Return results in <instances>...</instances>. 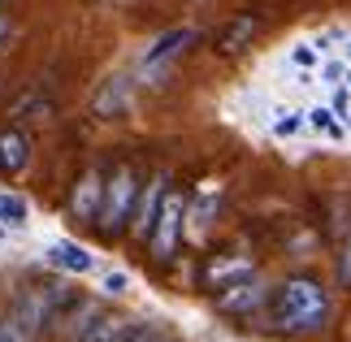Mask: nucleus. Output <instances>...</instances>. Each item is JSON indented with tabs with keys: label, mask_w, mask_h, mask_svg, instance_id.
Here are the masks:
<instances>
[{
	"label": "nucleus",
	"mask_w": 351,
	"mask_h": 342,
	"mask_svg": "<svg viewBox=\"0 0 351 342\" xmlns=\"http://www.w3.org/2000/svg\"><path fill=\"white\" fill-rule=\"evenodd\" d=\"M291 61H295V65H304V70H308V65H317V48H308V44H300V48L291 52Z\"/></svg>",
	"instance_id": "obj_18"
},
{
	"label": "nucleus",
	"mask_w": 351,
	"mask_h": 342,
	"mask_svg": "<svg viewBox=\"0 0 351 342\" xmlns=\"http://www.w3.org/2000/svg\"><path fill=\"white\" fill-rule=\"evenodd\" d=\"M134 199H139V178H134V169H117L113 182H104V199H100L96 225L104 230V234H121V230L130 225Z\"/></svg>",
	"instance_id": "obj_2"
},
{
	"label": "nucleus",
	"mask_w": 351,
	"mask_h": 342,
	"mask_svg": "<svg viewBox=\"0 0 351 342\" xmlns=\"http://www.w3.org/2000/svg\"><path fill=\"white\" fill-rule=\"evenodd\" d=\"M269 299V286L256 278V273H247V278H239L230 286H221V295H217V308L221 312H234V317H243V312H256Z\"/></svg>",
	"instance_id": "obj_6"
},
{
	"label": "nucleus",
	"mask_w": 351,
	"mask_h": 342,
	"mask_svg": "<svg viewBox=\"0 0 351 342\" xmlns=\"http://www.w3.org/2000/svg\"><path fill=\"white\" fill-rule=\"evenodd\" d=\"M139 342H165V338H160V334H156V330H152V325H147V330H143V334H139Z\"/></svg>",
	"instance_id": "obj_23"
},
{
	"label": "nucleus",
	"mask_w": 351,
	"mask_h": 342,
	"mask_svg": "<svg viewBox=\"0 0 351 342\" xmlns=\"http://www.w3.org/2000/svg\"><path fill=\"white\" fill-rule=\"evenodd\" d=\"M343 78H347V70H343L339 61H330V65H326V83H334V87H339Z\"/></svg>",
	"instance_id": "obj_20"
},
{
	"label": "nucleus",
	"mask_w": 351,
	"mask_h": 342,
	"mask_svg": "<svg viewBox=\"0 0 351 342\" xmlns=\"http://www.w3.org/2000/svg\"><path fill=\"white\" fill-rule=\"evenodd\" d=\"M186 221V199L178 195V191H165V199H160V212L152 221V234H147V247H152L156 260H169L173 252H178V239H182V225Z\"/></svg>",
	"instance_id": "obj_3"
},
{
	"label": "nucleus",
	"mask_w": 351,
	"mask_h": 342,
	"mask_svg": "<svg viewBox=\"0 0 351 342\" xmlns=\"http://www.w3.org/2000/svg\"><path fill=\"white\" fill-rule=\"evenodd\" d=\"M9 35H13V22L5 18V13H0V44H5V39H9Z\"/></svg>",
	"instance_id": "obj_22"
},
{
	"label": "nucleus",
	"mask_w": 351,
	"mask_h": 342,
	"mask_svg": "<svg viewBox=\"0 0 351 342\" xmlns=\"http://www.w3.org/2000/svg\"><path fill=\"white\" fill-rule=\"evenodd\" d=\"M100 199H104V178L96 169H87L83 178H78L74 195H70V212L78 217V221H96V217H100Z\"/></svg>",
	"instance_id": "obj_8"
},
{
	"label": "nucleus",
	"mask_w": 351,
	"mask_h": 342,
	"mask_svg": "<svg viewBox=\"0 0 351 342\" xmlns=\"http://www.w3.org/2000/svg\"><path fill=\"white\" fill-rule=\"evenodd\" d=\"M330 317V295L326 286L313 282V278H291L278 286L274 295V321L278 330H291V334H313L321 330Z\"/></svg>",
	"instance_id": "obj_1"
},
{
	"label": "nucleus",
	"mask_w": 351,
	"mask_h": 342,
	"mask_svg": "<svg viewBox=\"0 0 351 342\" xmlns=\"http://www.w3.org/2000/svg\"><path fill=\"white\" fill-rule=\"evenodd\" d=\"M31 221V204L22 195H13V191H0V225L5 230H26Z\"/></svg>",
	"instance_id": "obj_14"
},
{
	"label": "nucleus",
	"mask_w": 351,
	"mask_h": 342,
	"mask_svg": "<svg viewBox=\"0 0 351 342\" xmlns=\"http://www.w3.org/2000/svg\"><path fill=\"white\" fill-rule=\"evenodd\" d=\"M0 5H5V0H0Z\"/></svg>",
	"instance_id": "obj_24"
},
{
	"label": "nucleus",
	"mask_w": 351,
	"mask_h": 342,
	"mask_svg": "<svg viewBox=\"0 0 351 342\" xmlns=\"http://www.w3.org/2000/svg\"><path fill=\"white\" fill-rule=\"evenodd\" d=\"M48 260H52L61 273H70V278H83V273L96 269V256H91L83 243H74V239H57V243L48 247Z\"/></svg>",
	"instance_id": "obj_9"
},
{
	"label": "nucleus",
	"mask_w": 351,
	"mask_h": 342,
	"mask_svg": "<svg viewBox=\"0 0 351 342\" xmlns=\"http://www.w3.org/2000/svg\"><path fill=\"white\" fill-rule=\"evenodd\" d=\"M252 35H256V18H252V13H243V18H234V22L221 26L217 48H221V52H239V48H247Z\"/></svg>",
	"instance_id": "obj_11"
},
{
	"label": "nucleus",
	"mask_w": 351,
	"mask_h": 342,
	"mask_svg": "<svg viewBox=\"0 0 351 342\" xmlns=\"http://www.w3.org/2000/svg\"><path fill=\"white\" fill-rule=\"evenodd\" d=\"M295 130H300V117H278V126H274V134H282V139H287V134H295Z\"/></svg>",
	"instance_id": "obj_19"
},
{
	"label": "nucleus",
	"mask_w": 351,
	"mask_h": 342,
	"mask_svg": "<svg viewBox=\"0 0 351 342\" xmlns=\"http://www.w3.org/2000/svg\"><path fill=\"white\" fill-rule=\"evenodd\" d=\"M130 100H134V78L130 74H113V78L100 83L96 95H91V113L96 117H126Z\"/></svg>",
	"instance_id": "obj_5"
},
{
	"label": "nucleus",
	"mask_w": 351,
	"mask_h": 342,
	"mask_svg": "<svg viewBox=\"0 0 351 342\" xmlns=\"http://www.w3.org/2000/svg\"><path fill=\"white\" fill-rule=\"evenodd\" d=\"M165 191H169V178L156 173L152 182H147V191H139V199H134L130 230H134L143 243H147V234H152V221H156V212H160V199H165Z\"/></svg>",
	"instance_id": "obj_7"
},
{
	"label": "nucleus",
	"mask_w": 351,
	"mask_h": 342,
	"mask_svg": "<svg viewBox=\"0 0 351 342\" xmlns=\"http://www.w3.org/2000/svg\"><path fill=\"white\" fill-rule=\"evenodd\" d=\"M252 273V260H213L208 265V286L213 291H221V286H230V282H239V278H247Z\"/></svg>",
	"instance_id": "obj_13"
},
{
	"label": "nucleus",
	"mask_w": 351,
	"mask_h": 342,
	"mask_svg": "<svg viewBox=\"0 0 351 342\" xmlns=\"http://www.w3.org/2000/svg\"><path fill=\"white\" fill-rule=\"evenodd\" d=\"M0 342H22L18 334H13V330H9V321H0Z\"/></svg>",
	"instance_id": "obj_21"
},
{
	"label": "nucleus",
	"mask_w": 351,
	"mask_h": 342,
	"mask_svg": "<svg viewBox=\"0 0 351 342\" xmlns=\"http://www.w3.org/2000/svg\"><path fill=\"white\" fill-rule=\"evenodd\" d=\"M100 291H104V295H126V291H130V273L109 269V273H104V282H100Z\"/></svg>",
	"instance_id": "obj_15"
},
{
	"label": "nucleus",
	"mask_w": 351,
	"mask_h": 342,
	"mask_svg": "<svg viewBox=\"0 0 351 342\" xmlns=\"http://www.w3.org/2000/svg\"><path fill=\"white\" fill-rule=\"evenodd\" d=\"M334 269H339V286H343V291H351V234L343 239V247H339V265H334Z\"/></svg>",
	"instance_id": "obj_16"
},
{
	"label": "nucleus",
	"mask_w": 351,
	"mask_h": 342,
	"mask_svg": "<svg viewBox=\"0 0 351 342\" xmlns=\"http://www.w3.org/2000/svg\"><path fill=\"white\" fill-rule=\"evenodd\" d=\"M191 44H195V31H191V26H173V31H165L152 48L143 52V78H147V83H160V70H169V61L182 57Z\"/></svg>",
	"instance_id": "obj_4"
},
{
	"label": "nucleus",
	"mask_w": 351,
	"mask_h": 342,
	"mask_svg": "<svg viewBox=\"0 0 351 342\" xmlns=\"http://www.w3.org/2000/svg\"><path fill=\"white\" fill-rule=\"evenodd\" d=\"M308 121H313L317 130H330L334 139L343 134V130H339V121H334V108H313V113H308Z\"/></svg>",
	"instance_id": "obj_17"
},
{
	"label": "nucleus",
	"mask_w": 351,
	"mask_h": 342,
	"mask_svg": "<svg viewBox=\"0 0 351 342\" xmlns=\"http://www.w3.org/2000/svg\"><path fill=\"white\" fill-rule=\"evenodd\" d=\"M213 208H217V191H204V195H195V204H186V221L182 225H191V234L199 239L204 230L213 225Z\"/></svg>",
	"instance_id": "obj_12"
},
{
	"label": "nucleus",
	"mask_w": 351,
	"mask_h": 342,
	"mask_svg": "<svg viewBox=\"0 0 351 342\" xmlns=\"http://www.w3.org/2000/svg\"><path fill=\"white\" fill-rule=\"evenodd\" d=\"M31 160V139L22 130H0V169L5 173H22Z\"/></svg>",
	"instance_id": "obj_10"
}]
</instances>
